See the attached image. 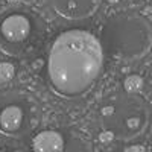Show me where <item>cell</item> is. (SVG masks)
Masks as SVG:
<instances>
[{
    "mask_svg": "<svg viewBox=\"0 0 152 152\" xmlns=\"http://www.w3.org/2000/svg\"><path fill=\"white\" fill-rule=\"evenodd\" d=\"M104 53L97 38L81 29L62 32L50 49L47 72L62 94H78L100 72Z\"/></svg>",
    "mask_w": 152,
    "mask_h": 152,
    "instance_id": "obj_1",
    "label": "cell"
},
{
    "mask_svg": "<svg viewBox=\"0 0 152 152\" xmlns=\"http://www.w3.org/2000/svg\"><path fill=\"white\" fill-rule=\"evenodd\" d=\"M31 24L23 15H11L2 23V34L9 41H23L29 35Z\"/></svg>",
    "mask_w": 152,
    "mask_h": 152,
    "instance_id": "obj_2",
    "label": "cell"
},
{
    "mask_svg": "<svg viewBox=\"0 0 152 152\" xmlns=\"http://www.w3.org/2000/svg\"><path fill=\"white\" fill-rule=\"evenodd\" d=\"M64 149V138L55 131L40 132L34 138L35 152H61Z\"/></svg>",
    "mask_w": 152,
    "mask_h": 152,
    "instance_id": "obj_3",
    "label": "cell"
},
{
    "mask_svg": "<svg viewBox=\"0 0 152 152\" xmlns=\"http://www.w3.org/2000/svg\"><path fill=\"white\" fill-rule=\"evenodd\" d=\"M23 120V111L15 107V105H11L6 107L2 113H0V129L3 132H15Z\"/></svg>",
    "mask_w": 152,
    "mask_h": 152,
    "instance_id": "obj_4",
    "label": "cell"
},
{
    "mask_svg": "<svg viewBox=\"0 0 152 152\" xmlns=\"http://www.w3.org/2000/svg\"><path fill=\"white\" fill-rule=\"evenodd\" d=\"M143 87V79L138 75H131L125 79V90L129 93H137L140 91Z\"/></svg>",
    "mask_w": 152,
    "mask_h": 152,
    "instance_id": "obj_5",
    "label": "cell"
},
{
    "mask_svg": "<svg viewBox=\"0 0 152 152\" xmlns=\"http://www.w3.org/2000/svg\"><path fill=\"white\" fill-rule=\"evenodd\" d=\"M14 66L9 62H0V82H8L14 76Z\"/></svg>",
    "mask_w": 152,
    "mask_h": 152,
    "instance_id": "obj_6",
    "label": "cell"
},
{
    "mask_svg": "<svg viewBox=\"0 0 152 152\" xmlns=\"http://www.w3.org/2000/svg\"><path fill=\"white\" fill-rule=\"evenodd\" d=\"M113 132L111 131H107V132H102V134H100L99 135V138H100V142H102V143H110L111 140H113Z\"/></svg>",
    "mask_w": 152,
    "mask_h": 152,
    "instance_id": "obj_7",
    "label": "cell"
},
{
    "mask_svg": "<svg viewBox=\"0 0 152 152\" xmlns=\"http://www.w3.org/2000/svg\"><path fill=\"white\" fill-rule=\"evenodd\" d=\"M125 152H145V151H143L142 146H131V148L126 149Z\"/></svg>",
    "mask_w": 152,
    "mask_h": 152,
    "instance_id": "obj_8",
    "label": "cell"
},
{
    "mask_svg": "<svg viewBox=\"0 0 152 152\" xmlns=\"http://www.w3.org/2000/svg\"><path fill=\"white\" fill-rule=\"evenodd\" d=\"M104 116H108V114H113V108L111 107H107V108H104Z\"/></svg>",
    "mask_w": 152,
    "mask_h": 152,
    "instance_id": "obj_9",
    "label": "cell"
},
{
    "mask_svg": "<svg viewBox=\"0 0 152 152\" xmlns=\"http://www.w3.org/2000/svg\"><path fill=\"white\" fill-rule=\"evenodd\" d=\"M9 3H20V2H24V0H8Z\"/></svg>",
    "mask_w": 152,
    "mask_h": 152,
    "instance_id": "obj_10",
    "label": "cell"
},
{
    "mask_svg": "<svg viewBox=\"0 0 152 152\" xmlns=\"http://www.w3.org/2000/svg\"><path fill=\"white\" fill-rule=\"evenodd\" d=\"M110 3H117V0H108Z\"/></svg>",
    "mask_w": 152,
    "mask_h": 152,
    "instance_id": "obj_11",
    "label": "cell"
},
{
    "mask_svg": "<svg viewBox=\"0 0 152 152\" xmlns=\"http://www.w3.org/2000/svg\"><path fill=\"white\" fill-rule=\"evenodd\" d=\"M0 152H2V151H0Z\"/></svg>",
    "mask_w": 152,
    "mask_h": 152,
    "instance_id": "obj_12",
    "label": "cell"
}]
</instances>
